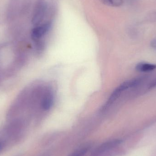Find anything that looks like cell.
Segmentation results:
<instances>
[{
    "mask_svg": "<svg viewBox=\"0 0 156 156\" xmlns=\"http://www.w3.org/2000/svg\"><path fill=\"white\" fill-rule=\"evenodd\" d=\"M47 5L44 2H40L37 4L32 20L34 24L37 25L41 23L44 17Z\"/></svg>",
    "mask_w": 156,
    "mask_h": 156,
    "instance_id": "cell-2",
    "label": "cell"
},
{
    "mask_svg": "<svg viewBox=\"0 0 156 156\" xmlns=\"http://www.w3.org/2000/svg\"><path fill=\"white\" fill-rule=\"evenodd\" d=\"M103 4L112 7H119L123 3V0H100Z\"/></svg>",
    "mask_w": 156,
    "mask_h": 156,
    "instance_id": "cell-7",
    "label": "cell"
},
{
    "mask_svg": "<svg viewBox=\"0 0 156 156\" xmlns=\"http://www.w3.org/2000/svg\"><path fill=\"white\" fill-rule=\"evenodd\" d=\"M144 80V78H139L126 81L123 83L113 92L112 95L108 99V101L106 102L103 107H102V112H104L106 110L107 108L111 105H112L115 100H117L118 98L120 97V95L124 91L130 88H136L139 86L141 85Z\"/></svg>",
    "mask_w": 156,
    "mask_h": 156,
    "instance_id": "cell-1",
    "label": "cell"
},
{
    "mask_svg": "<svg viewBox=\"0 0 156 156\" xmlns=\"http://www.w3.org/2000/svg\"><path fill=\"white\" fill-rule=\"evenodd\" d=\"M54 96L51 92H48L46 94L42 101V108L46 111L49 110L54 103Z\"/></svg>",
    "mask_w": 156,
    "mask_h": 156,
    "instance_id": "cell-5",
    "label": "cell"
},
{
    "mask_svg": "<svg viewBox=\"0 0 156 156\" xmlns=\"http://www.w3.org/2000/svg\"><path fill=\"white\" fill-rule=\"evenodd\" d=\"M121 143L119 140H114L110 142H106L97 147L92 154V156H98L101 154H103L106 151L117 146Z\"/></svg>",
    "mask_w": 156,
    "mask_h": 156,
    "instance_id": "cell-4",
    "label": "cell"
},
{
    "mask_svg": "<svg viewBox=\"0 0 156 156\" xmlns=\"http://www.w3.org/2000/svg\"><path fill=\"white\" fill-rule=\"evenodd\" d=\"M129 3H133L135 2V0H126Z\"/></svg>",
    "mask_w": 156,
    "mask_h": 156,
    "instance_id": "cell-10",
    "label": "cell"
},
{
    "mask_svg": "<svg viewBox=\"0 0 156 156\" xmlns=\"http://www.w3.org/2000/svg\"><path fill=\"white\" fill-rule=\"evenodd\" d=\"M52 26L50 22H47L35 27L32 32V37L34 40H37L43 37L48 32Z\"/></svg>",
    "mask_w": 156,
    "mask_h": 156,
    "instance_id": "cell-3",
    "label": "cell"
},
{
    "mask_svg": "<svg viewBox=\"0 0 156 156\" xmlns=\"http://www.w3.org/2000/svg\"><path fill=\"white\" fill-rule=\"evenodd\" d=\"M0 147H1V145H0Z\"/></svg>",
    "mask_w": 156,
    "mask_h": 156,
    "instance_id": "cell-11",
    "label": "cell"
},
{
    "mask_svg": "<svg viewBox=\"0 0 156 156\" xmlns=\"http://www.w3.org/2000/svg\"><path fill=\"white\" fill-rule=\"evenodd\" d=\"M89 150V147H83L76 150L69 156H83Z\"/></svg>",
    "mask_w": 156,
    "mask_h": 156,
    "instance_id": "cell-8",
    "label": "cell"
},
{
    "mask_svg": "<svg viewBox=\"0 0 156 156\" xmlns=\"http://www.w3.org/2000/svg\"><path fill=\"white\" fill-rule=\"evenodd\" d=\"M156 69V65L144 62L138 63L136 66V69L137 71L141 72H150Z\"/></svg>",
    "mask_w": 156,
    "mask_h": 156,
    "instance_id": "cell-6",
    "label": "cell"
},
{
    "mask_svg": "<svg viewBox=\"0 0 156 156\" xmlns=\"http://www.w3.org/2000/svg\"><path fill=\"white\" fill-rule=\"evenodd\" d=\"M151 45L153 48L156 49V37L152 40L151 43Z\"/></svg>",
    "mask_w": 156,
    "mask_h": 156,
    "instance_id": "cell-9",
    "label": "cell"
}]
</instances>
